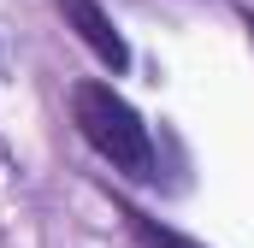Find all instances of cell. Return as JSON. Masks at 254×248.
<instances>
[{"label": "cell", "mask_w": 254, "mask_h": 248, "mask_svg": "<svg viewBox=\"0 0 254 248\" xmlns=\"http://www.w3.org/2000/svg\"><path fill=\"white\" fill-rule=\"evenodd\" d=\"M125 225L136 231V243H142V248H201V243H190V237H178L172 225H160V219H148L142 207H125Z\"/></svg>", "instance_id": "obj_3"}, {"label": "cell", "mask_w": 254, "mask_h": 248, "mask_svg": "<svg viewBox=\"0 0 254 248\" xmlns=\"http://www.w3.org/2000/svg\"><path fill=\"white\" fill-rule=\"evenodd\" d=\"M249 30H254V12H249Z\"/></svg>", "instance_id": "obj_4"}, {"label": "cell", "mask_w": 254, "mask_h": 248, "mask_svg": "<svg viewBox=\"0 0 254 248\" xmlns=\"http://www.w3.org/2000/svg\"><path fill=\"white\" fill-rule=\"evenodd\" d=\"M71 113H77L83 142H89L113 172L154 178V142H148V124L130 113V101H119L107 83H77V89H71Z\"/></svg>", "instance_id": "obj_1"}, {"label": "cell", "mask_w": 254, "mask_h": 248, "mask_svg": "<svg viewBox=\"0 0 254 248\" xmlns=\"http://www.w3.org/2000/svg\"><path fill=\"white\" fill-rule=\"evenodd\" d=\"M65 24L83 36V48H89L101 65H113V71L130 65V48H125V36L113 30V18L101 12V0H65Z\"/></svg>", "instance_id": "obj_2"}]
</instances>
